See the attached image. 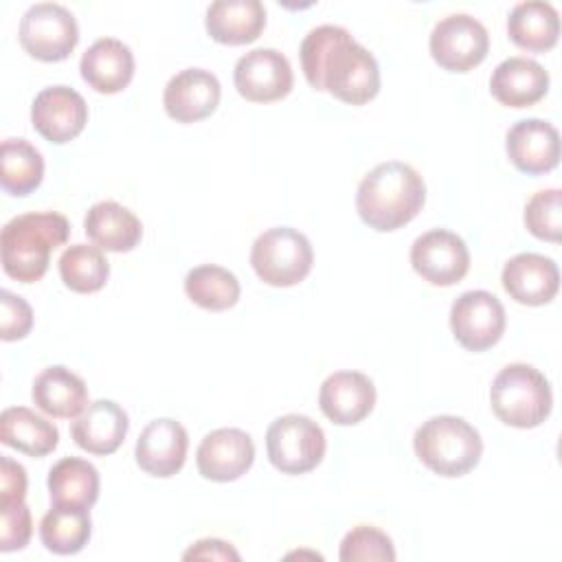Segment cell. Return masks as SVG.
<instances>
[{
    "label": "cell",
    "mask_w": 562,
    "mask_h": 562,
    "mask_svg": "<svg viewBox=\"0 0 562 562\" xmlns=\"http://www.w3.org/2000/svg\"><path fill=\"white\" fill-rule=\"evenodd\" d=\"M189 448V435L176 419L162 417L149 422L134 448L136 463L143 472L160 479L178 474L184 465Z\"/></svg>",
    "instance_id": "cell-17"
},
{
    "label": "cell",
    "mask_w": 562,
    "mask_h": 562,
    "mask_svg": "<svg viewBox=\"0 0 562 562\" xmlns=\"http://www.w3.org/2000/svg\"><path fill=\"white\" fill-rule=\"evenodd\" d=\"M26 494V472L24 468L9 459H0V503H11V501H24Z\"/></svg>",
    "instance_id": "cell-37"
},
{
    "label": "cell",
    "mask_w": 562,
    "mask_h": 562,
    "mask_svg": "<svg viewBox=\"0 0 562 562\" xmlns=\"http://www.w3.org/2000/svg\"><path fill=\"white\" fill-rule=\"evenodd\" d=\"M44 158L24 138H7L0 147V182L11 195H29L42 184Z\"/></svg>",
    "instance_id": "cell-30"
},
{
    "label": "cell",
    "mask_w": 562,
    "mask_h": 562,
    "mask_svg": "<svg viewBox=\"0 0 562 562\" xmlns=\"http://www.w3.org/2000/svg\"><path fill=\"white\" fill-rule=\"evenodd\" d=\"M426 202L424 178L406 162L389 160L373 167L356 193L360 220L380 233L397 231L417 217Z\"/></svg>",
    "instance_id": "cell-2"
},
{
    "label": "cell",
    "mask_w": 562,
    "mask_h": 562,
    "mask_svg": "<svg viewBox=\"0 0 562 562\" xmlns=\"http://www.w3.org/2000/svg\"><path fill=\"white\" fill-rule=\"evenodd\" d=\"M92 533L90 512L86 507L53 505L40 522L42 544L57 555L79 553Z\"/></svg>",
    "instance_id": "cell-29"
},
{
    "label": "cell",
    "mask_w": 562,
    "mask_h": 562,
    "mask_svg": "<svg viewBox=\"0 0 562 562\" xmlns=\"http://www.w3.org/2000/svg\"><path fill=\"white\" fill-rule=\"evenodd\" d=\"M83 228L94 246L110 252H130L143 237L140 220L114 200L92 204L86 213Z\"/></svg>",
    "instance_id": "cell-24"
},
{
    "label": "cell",
    "mask_w": 562,
    "mask_h": 562,
    "mask_svg": "<svg viewBox=\"0 0 562 562\" xmlns=\"http://www.w3.org/2000/svg\"><path fill=\"white\" fill-rule=\"evenodd\" d=\"M79 70L92 90L114 94L130 86L134 77V55L121 40L101 37L81 55Z\"/></svg>",
    "instance_id": "cell-22"
},
{
    "label": "cell",
    "mask_w": 562,
    "mask_h": 562,
    "mask_svg": "<svg viewBox=\"0 0 562 562\" xmlns=\"http://www.w3.org/2000/svg\"><path fill=\"white\" fill-rule=\"evenodd\" d=\"M0 441L29 457H46L57 448V428L26 406L4 408L0 415Z\"/></svg>",
    "instance_id": "cell-27"
},
{
    "label": "cell",
    "mask_w": 562,
    "mask_h": 562,
    "mask_svg": "<svg viewBox=\"0 0 562 562\" xmlns=\"http://www.w3.org/2000/svg\"><path fill=\"white\" fill-rule=\"evenodd\" d=\"M525 226L544 241H560L562 237V193L560 189H542L531 195L525 206Z\"/></svg>",
    "instance_id": "cell-33"
},
{
    "label": "cell",
    "mask_w": 562,
    "mask_h": 562,
    "mask_svg": "<svg viewBox=\"0 0 562 562\" xmlns=\"http://www.w3.org/2000/svg\"><path fill=\"white\" fill-rule=\"evenodd\" d=\"M18 37L31 57L40 61H61L75 50L79 26L66 7L57 2H37L22 15Z\"/></svg>",
    "instance_id": "cell-8"
},
{
    "label": "cell",
    "mask_w": 562,
    "mask_h": 562,
    "mask_svg": "<svg viewBox=\"0 0 562 562\" xmlns=\"http://www.w3.org/2000/svg\"><path fill=\"white\" fill-rule=\"evenodd\" d=\"M301 68L314 90H327L342 103L364 105L380 92L375 57L336 24L312 29L301 42Z\"/></svg>",
    "instance_id": "cell-1"
},
{
    "label": "cell",
    "mask_w": 562,
    "mask_h": 562,
    "mask_svg": "<svg viewBox=\"0 0 562 562\" xmlns=\"http://www.w3.org/2000/svg\"><path fill=\"white\" fill-rule=\"evenodd\" d=\"M31 123L42 138L64 145L83 132L88 123V105L75 88L50 86L33 99Z\"/></svg>",
    "instance_id": "cell-13"
},
{
    "label": "cell",
    "mask_w": 562,
    "mask_h": 562,
    "mask_svg": "<svg viewBox=\"0 0 562 562\" xmlns=\"http://www.w3.org/2000/svg\"><path fill=\"white\" fill-rule=\"evenodd\" d=\"M411 266L430 285L448 288L468 274L470 252L457 233L432 228L413 241Z\"/></svg>",
    "instance_id": "cell-11"
},
{
    "label": "cell",
    "mask_w": 562,
    "mask_h": 562,
    "mask_svg": "<svg viewBox=\"0 0 562 562\" xmlns=\"http://www.w3.org/2000/svg\"><path fill=\"white\" fill-rule=\"evenodd\" d=\"M184 292L195 305L211 312H222L237 303L241 288L231 270L215 263H204L187 272Z\"/></svg>",
    "instance_id": "cell-31"
},
{
    "label": "cell",
    "mask_w": 562,
    "mask_h": 562,
    "mask_svg": "<svg viewBox=\"0 0 562 562\" xmlns=\"http://www.w3.org/2000/svg\"><path fill=\"white\" fill-rule=\"evenodd\" d=\"M314 263L310 239L290 226H277L261 233L250 250L255 274L272 288L301 283Z\"/></svg>",
    "instance_id": "cell-6"
},
{
    "label": "cell",
    "mask_w": 562,
    "mask_h": 562,
    "mask_svg": "<svg viewBox=\"0 0 562 562\" xmlns=\"http://www.w3.org/2000/svg\"><path fill=\"white\" fill-rule=\"evenodd\" d=\"M505 292L522 305H544L560 290V270L553 259L538 252H520L503 266Z\"/></svg>",
    "instance_id": "cell-19"
},
{
    "label": "cell",
    "mask_w": 562,
    "mask_h": 562,
    "mask_svg": "<svg viewBox=\"0 0 562 562\" xmlns=\"http://www.w3.org/2000/svg\"><path fill=\"white\" fill-rule=\"evenodd\" d=\"M33 404L50 415V417H79L88 404V389L86 382L72 373L70 369L55 364L46 367L35 380L31 389Z\"/></svg>",
    "instance_id": "cell-25"
},
{
    "label": "cell",
    "mask_w": 562,
    "mask_h": 562,
    "mask_svg": "<svg viewBox=\"0 0 562 562\" xmlns=\"http://www.w3.org/2000/svg\"><path fill=\"white\" fill-rule=\"evenodd\" d=\"M206 33L228 46L255 42L266 26V9L259 0H217L206 9Z\"/></svg>",
    "instance_id": "cell-23"
},
{
    "label": "cell",
    "mask_w": 562,
    "mask_h": 562,
    "mask_svg": "<svg viewBox=\"0 0 562 562\" xmlns=\"http://www.w3.org/2000/svg\"><path fill=\"white\" fill-rule=\"evenodd\" d=\"M318 406L329 422L353 426L373 411L375 386L360 371H336L321 384Z\"/></svg>",
    "instance_id": "cell-18"
},
{
    "label": "cell",
    "mask_w": 562,
    "mask_h": 562,
    "mask_svg": "<svg viewBox=\"0 0 562 562\" xmlns=\"http://www.w3.org/2000/svg\"><path fill=\"white\" fill-rule=\"evenodd\" d=\"M48 494L53 505L90 509L99 498V472L86 459L64 457L48 472Z\"/></svg>",
    "instance_id": "cell-28"
},
{
    "label": "cell",
    "mask_w": 562,
    "mask_h": 562,
    "mask_svg": "<svg viewBox=\"0 0 562 562\" xmlns=\"http://www.w3.org/2000/svg\"><path fill=\"white\" fill-rule=\"evenodd\" d=\"M233 81L246 101L270 103L290 94L294 77L283 53L274 48H255L237 59Z\"/></svg>",
    "instance_id": "cell-12"
},
{
    "label": "cell",
    "mask_w": 562,
    "mask_h": 562,
    "mask_svg": "<svg viewBox=\"0 0 562 562\" xmlns=\"http://www.w3.org/2000/svg\"><path fill=\"white\" fill-rule=\"evenodd\" d=\"M33 533L31 509L24 501L0 503V551H20L29 544Z\"/></svg>",
    "instance_id": "cell-35"
},
{
    "label": "cell",
    "mask_w": 562,
    "mask_h": 562,
    "mask_svg": "<svg viewBox=\"0 0 562 562\" xmlns=\"http://www.w3.org/2000/svg\"><path fill=\"white\" fill-rule=\"evenodd\" d=\"M505 149L518 171L540 176L560 162V134L549 121L522 119L509 127Z\"/></svg>",
    "instance_id": "cell-16"
},
{
    "label": "cell",
    "mask_w": 562,
    "mask_h": 562,
    "mask_svg": "<svg viewBox=\"0 0 562 562\" xmlns=\"http://www.w3.org/2000/svg\"><path fill=\"white\" fill-rule=\"evenodd\" d=\"M130 428L127 413L112 400H97L72 422L75 443L90 454H112L125 441Z\"/></svg>",
    "instance_id": "cell-20"
},
{
    "label": "cell",
    "mask_w": 562,
    "mask_h": 562,
    "mask_svg": "<svg viewBox=\"0 0 562 562\" xmlns=\"http://www.w3.org/2000/svg\"><path fill=\"white\" fill-rule=\"evenodd\" d=\"M59 277L68 290L92 294L108 283L110 263L99 246L72 244L59 257Z\"/></svg>",
    "instance_id": "cell-32"
},
{
    "label": "cell",
    "mask_w": 562,
    "mask_h": 562,
    "mask_svg": "<svg viewBox=\"0 0 562 562\" xmlns=\"http://www.w3.org/2000/svg\"><path fill=\"white\" fill-rule=\"evenodd\" d=\"M0 303H2V325H0V338L2 340H20L24 338L31 327H33V310L31 305L9 292V290H2L0 292Z\"/></svg>",
    "instance_id": "cell-36"
},
{
    "label": "cell",
    "mask_w": 562,
    "mask_h": 562,
    "mask_svg": "<svg viewBox=\"0 0 562 562\" xmlns=\"http://www.w3.org/2000/svg\"><path fill=\"white\" fill-rule=\"evenodd\" d=\"M325 432L307 415L290 413L277 417L266 432L270 463L283 474H305L325 457Z\"/></svg>",
    "instance_id": "cell-7"
},
{
    "label": "cell",
    "mask_w": 562,
    "mask_h": 562,
    "mask_svg": "<svg viewBox=\"0 0 562 562\" xmlns=\"http://www.w3.org/2000/svg\"><path fill=\"white\" fill-rule=\"evenodd\" d=\"M505 323L503 303L487 290H468L450 307V329L468 351L494 347L505 331Z\"/></svg>",
    "instance_id": "cell-10"
},
{
    "label": "cell",
    "mask_w": 562,
    "mask_h": 562,
    "mask_svg": "<svg viewBox=\"0 0 562 562\" xmlns=\"http://www.w3.org/2000/svg\"><path fill=\"white\" fill-rule=\"evenodd\" d=\"M417 459L439 476H463L483 454L479 430L457 415H437L426 419L413 437Z\"/></svg>",
    "instance_id": "cell-4"
},
{
    "label": "cell",
    "mask_w": 562,
    "mask_h": 562,
    "mask_svg": "<svg viewBox=\"0 0 562 562\" xmlns=\"http://www.w3.org/2000/svg\"><path fill=\"white\" fill-rule=\"evenodd\" d=\"M509 40L529 53H547L558 44L560 15L551 2H518L507 18Z\"/></svg>",
    "instance_id": "cell-26"
},
{
    "label": "cell",
    "mask_w": 562,
    "mask_h": 562,
    "mask_svg": "<svg viewBox=\"0 0 562 562\" xmlns=\"http://www.w3.org/2000/svg\"><path fill=\"white\" fill-rule=\"evenodd\" d=\"M182 558L184 560H239V553L224 540L204 538L191 544Z\"/></svg>",
    "instance_id": "cell-38"
},
{
    "label": "cell",
    "mask_w": 562,
    "mask_h": 562,
    "mask_svg": "<svg viewBox=\"0 0 562 562\" xmlns=\"http://www.w3.org/2000/svg\"><path fill=\"white\" fill-rule=\"evenodd\" d=\"M255 461V443L246 430L217 428L211 430L198 446L195 463L198 472L217 483L239 479L250 470Z\"/></svg>",
    "instance_id": "cell-14"
},
{
    "label": "cell",
    "mask_w": 562,
    "mask_h": 562,
    "mask_svg": "<svg viewBox=\"0 0 562 562\" xmlns=\"http://www.w3.org/2000/svg\"><path fill=\"white\" fill-rule=\"evenodd\" d=\"M494 415L514 428L540 426L553 406L549 380L531 364L514 362L503 367L490 386Z\"/></svg>",
    "instance_id": "cell-5"
},
{
    "label": "cell",
    "mask_w": 562,
    "mask_h": 562,
    "mask_svg": "<svg viewBox=\"0 0 562 562\" xmlns=\"http://www.w3.org/2000/svg\"><path fill=\"white\" fill-rule=\"evenodd\" d=\"M70 235V224L64 215L46 213H24L9 220L0 235L2 270L20 281H40L50 263V252L66 244Z\"/></svg>",
    "instance_id": "cell-3"
},
{
    "label": "cell",
    "mask_w": 562,
    "mask_h": 562,
    "mask_svg": "<svg viewBox=\"0 0 562 562\" xmlns=\"http://www.w3.org/2000/svg\"><path fill=\"white\" fill-rule=\"evenodd\" d=\"M432 59L450 72H468L479 66L490 50L487 29L468 13L441 18L430 33Z\"/></svg>",
    "instance_id": "cell-9"
},
{
    "label": "cell",
    "mask_w": 562,
    "mask_h": 562,
    "mask_svg": "<svg viewBox=\"0 0 562 562\" xmlns=\"http://www.w3.org/2000/svg\"><path fill=\"white\" fill-rule=\"evenodd\" d=\"M549 90V72L542 64L529 57L503 59L490 79L492 97L507 108H529Z\"/></svg>",
    "instance_id": "cell-21"
},
{
    "label": "cell",
    "mask_w": 562,
    "mask_h": 562,
    "mask_svg": "<svg viewBox=\"0 0 562 562\" xmlns=\"http://www.w3.org/2000/svg\"><path fill=\"white\" fill-rule=\"evenodd\" d=\"M342 562H393L395 549L391 538L371 525L353 527L340 542Z\"/></svg>",
    "instance_id": "cell-34"
},
{
    "label": "cell",
    "mask_w": 562,
    "mask_h": 562,
    "mask_svg": "<svg viewBox=\"0 0 562 562\" xmlns=\"http://www.w3.org/2000/svg\"><path fill=\"white\" fill-rule=\"evenodd\" d=\"M222 97L217 77L204 68H184L173 75L162 92L167 114L178 123H195L211 116Z\"/></svg>",
    "instance_id": "cell-15"
}]
</instances>
